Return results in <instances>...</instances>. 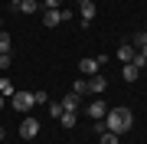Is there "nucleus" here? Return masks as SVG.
Segmentation results:
<instances>
[{
    "label": "nucleus",
    "instance_id": "14",
    "mask_svg": "<svg viewBox=\"0 0 147 144\" xmlns=\"http://www.w3.org/2000/svg\"><path fill=\"white\" fill-rule=\"evenodd\" d=\"M75 118H79V112H62L59 124H62V128H72V124H75Z\"/></svg>",
    "mask_w": 147,
    "mask_h": 144
},
{
    "label": "nucleus",
    "instance_id": "26",
    "mask_svg": "<svg viewBox=\"0 0 147 144\" xmlns=\"http://www.w3.org/2000/svg\"><path fill=\"white\" fill-rule=\"evenodd\" d=\"M0 108H3V95H0Z\"/></svg>",
    "mask_w": 147,
    "mask_h": 144
},
{
    "label": "nucleus",
    "instance_id": "8",
    "mask_svg": "<svg viewBox=\"0 0 147 144\" xmlns=\"http://www.w3.org/2000/svg\"><path fill=\"white\" fill-rule=\"evenodd\" d=\"M79 13H82V26H88V23H92V16H95V3H92V0H79Z\"/></svg>",
    "mask_w": 147,
    "mask_h": 144
},
{
    "label": "nucleus",
    "instance_id": "21",
    "mask_svg": "<svg viewBox=\"0 0 147 144\" xmlns=\"http://www.w3.org/2000/svg\"><path fill=\"white\" fill-rule=\"evenodd\" d=\"M144 43H147V30H144V33H137V36H134V43H131V46L137 49V46H144Z\"/></svg>",
    "mask_w": 147,
    "mask_h": 144
},
{
    "label": "nucleus",
    "instance_id": "23",
    "mask_svg": "<svg viewBox=\"0 0 147 144\" xmlns=\"http://www.w3.org/2000/svg\"><path fill=\"white\" fill-rule=\"evenodd\" d=\"M137 53H141V56L147 59V43H144V46H137Z\"/></svg>",
    "mask_w": 147,
    "mask_h": 144
},
{
    "label": "nucleus",
    "instance_id": "15",
    "mask_svg": "<svg viewBox=\"0 0 147 144\" xmlns=\"http://www.w3.org/2000/svg\"><path fill=\"white\" fill-rule=\"evenodd\" d=\"M10 46H13L10 33H7V30H0V53H10Z\"/></svg>",
    "mask_w": 147,
    "mask_h": 144
},
{
    "label": "nucleus",
    "instance_id": "5",
    "mask_svg": "<svg viewBox=\"0 0 147 144\" xmlns=\"http://www.w3.org/2000/svg\"><path fill=\"white\" fill-rule=\"evenodd\" d=\"M98 69H101V66H98V59H95V56H88V59H82V62H79L82 79H92V75H98Z\"/></svg>",
    "mask_w": 147,
    "mask_h": 144
},
{
    "label": "nucleus",
    "instance_id": "24",
    "mask_svg": "<svg viewBox=\"0 0 147 144\" xmlns=\"http://www.w3.org/2000/svg\"><path fill=\"white\" fill-rule=\"evenodd\" d=\"M0 141H3V124H0Z\"/></svg>",
    "mask_w": 147,
    "mask_h": 144
},
{
    "label": "nucleus",
    "instance_id": "27",
    "mask_svg": "<svg viewBox=\"0 0 147 144\" xmlns=\"http://www.w3.org/2000/svg\"><path fill=\"white\" fill-rule=\"evenodd\" d=\"M0 144H3V141H0Z\"/></svg>",
    "mask_w": 147,
    "mask_h": 144
},
{
    "label": "nucleus",
    "instance_id": "22",
    "mask_svg": "<svg viewBox=\"0 0 147 144\" xmlns=\"http://www.w3.org/2000/svg\"><path fill=\"white\" fill-rule=\"evenodd\" d=\"M0 69H10V53H0Z\"/></svg>",
    "mask_w": 147,
    "mask_h": 144
},
{
    "label": "nucleus",
    "instance_id": "11",
    "mask_svg": "<svg viewBox=\"0 0 147 144\" xmlns=\"http://www.w3.org/2000/svg\"><path fill=\"white\" fill-rule=\"evenodd\" d=\"M134 56H137V49H134L131 43H121V46H118V59H121V62H131Z\"/></svg>",
    "mask_w": 147,
    "mask_h": 144
},
{
    "label": "nucleus",
    "instance_id": "18",
    "mask_svg": "<svg viewBox=\"0 0 147 144\" xmlns=\"http://www.w3.org/2000/svg\"><path fill=\"white\" fill-rule=\"evenodd\" d=\"M33 98H36V105H49V101H53V98H49V92H33Z\"/></svg>",
    "mask_w": 147,
    "mask_h": 144
},
{
    "label": "nucleus",
    "instance_id": "20",
    "mask_svg": "<svg viewBox=\"0 0 147 144\" xmlns=\"http://www.w3.org/2000/svg\"><path fill=\"white\" fill-rule=\"evenodd\" d=\"M98 144H118V134H111V131H105V134H98Z\"/></svg>",
    "mask_w": 147,
    "mask_h": 144
},
{
    "label": "nucleus",
    "instance_id": "6",
    "mask_svg": "<svg viewBox=\"0 0 147 144\" xmlns=\"http://www.w3.org/2000/svg\"><path fill=\"white\" fill-rule=\"evenodd\" d=\"M105 89H108V79H105L101 72L88 79V95H105Z\"/></svg>",
    "mask_w": 147,
    "mask_h": 144
},
{
    "label": "nucleus",
    "instance_id": "3",
    "mask_svg": "<svg viewBox=\"0 0 147 144\" xmlns=\"http://www.w3.org/2000/svg\"><path fill=\"white\" fill-rule=\"evenodd\" d=\"M36 134H39V121H36L33 115H26V118L20 121V138H23V141H33Z\"/></svg>",
    "mask_w": 147,
    "mask_h": 144
},
{
    "label": "nucleus",
    "instance_id": "1",
    "mask_svg": "<svg viewBox=\"0 0 147 144\" xmlns=\"http://www.w3.org/2000/svg\"><path fill=\"white\" fill-rule=\"evenodd\" d=\"M131 124H134V115H131V108H108V115H105V131L111 134H127L131 131Z\"/></svg>",
    "mask_w": 147,
    "mask_h": 144
},
{
    "label": "nucleus",
    "instance_id": "16",
    "mask_svg": "<svg viewBox=\"0 0 147 144\" xmlns=\"http://www.w3.org/2000/svg\"><path fill=\"white\" fill-rule=\"evenodd\" d=\"M72 92H75V95H88V79H75Z\"/></svg>",
    "mask_w": 147,
    "mask_h": 144
},
{
    "label": "nucleus",
    "instance_id": "13",
    "mask_svg": "<svg viewBox=\"0 0 147 144\" xmlns=\"http://www.w3.org/2000/svg\"><path fill=\"white\" fill-rule=\"evenodd\" d=\"M13 92H16V85H13L10 79H0V95H3V98H13Z\"/></svg>",
    "mask_w": 147,
    "mask_h": 144
},
{
    "label": "nucleus",
    "instance_id": "9",
    "mask_svg": "<svg viewBox=\"0 0 147 144\" xmlns=\"http://www.w3.org/2000/svg\"><path fill=\"white\" fill-rule=\"evenodd\" d=\"M59 23H62V13L59 10H42V26L53 30V26H59Z\"/></svg>",
    "mask_w": 147,
    "mask_h": 144
},
{
    "label": "nucleus",
    "instance_id": "25",
    "mask_svg": "<svg viewBox=\"0 0 147 144\" xmlns=\"http://www.w3.org/2000/svg\"><path fill=\"white\" fill-rule=\"evenodd\" d=\"M16 3H20V0H10V7H16Z\"/></svg>",
    "mask_w": 147,
    "mask_h": 144
},
{
    "label": "nucleus",
    "instance_id": "17",
    "mask_svg": "<svg viewBox=\"0 0 147 144\" xmlns=\"http://www.w3.org/2000/svg\"><path fill=\"white\" fill-rule=\"evenodd\" d=\"M49 118H56V121H59V118H62V105H59V101H49Z\"/></svg>",
    "mask_w": 147,
    "mask_h": 144
},
{
    "label": "nucleus",
    "instance_id": "12",
    "mask_svg": "<svg viewBox=\"0 0 147 144\" xmlns=\"http://www.w3.org/2000/svg\"><path fill=\"white\" fill-rule=\"evenodd\" d=\"M59 105H62V112H79V95H75V92H69Z\"/></svg>",
    "mask_w": 147,
    "mask_h": 144
},
{
    "label": "nucleus",
    "instance_id": "7",
    "mask_svg": "<svg viewBox=\"0 0 147 144\" xmlns=\"http://www.w3.org/2000/svg\"><path fill=\"white\" fill-rule=\"evenodd\" d=\"M13 10H16V13H26V16H33V13H39V10H42V3H39V0H20Z\"/></svg>",
    "mask_w": 147,
    "mask_h": 144
},
{
    "label": "nucleus",
    "instance_id": "2",
    "mask_svg": "<svg viewBox=\"0 0 147 144\" xmlns=\"http://www.w3.org/2000/svg\"><path fill=\"white\" fill-rule=\"evenodd\" d=\"M13 108L20 115H30L33 108H36V98H33V92H13Z\"/></svg>",
    "mask_w": 147,
    "mask_h": 144
},
{
    "label": "nucleus",
    "instance_id": "4",
    "mask_svg": "<svg viewBox=\"0 0 147 144\" xmlns=\"http://www.w3.org/2000/svg\"><path fill=\"white\" fill-rule=\"evenodd\" d=\"M85 112H88V118H92V121H105V115H108V105H105L101 98H92Z\"/></svg>",
    "mask_w": 147,
    "mask_h": 144
},
{
    "label": "nucleus",
    "instance_id": "10",
    "mask_svg": "<svg viewBox=\"0 0 147 144\" xmlns=\"http://www.w3.org/2000/svg\"><path fill=\"white\" fill-rule=\"evenodd\" d=\"M121 79H124V82H137V79H141V69H137V66H131V62H124Z\"/></svg>",
    "mask_w": 147,
    "mask_h": 144
},
{
    "label": "nucleus",
    "instance_id": "19",
    "mask_svg": "<svg viewBox=\"0 0 147 144\" xmlns=\"http://www.w3.org/2000/svg\"><path fill=\"white\" fill-rule=\"evenodd\" d=\"M42 10H62V0H39Z\"/></svg>",
    "mask_w": 147,
    "mask_h": 144
}]
</instances>
